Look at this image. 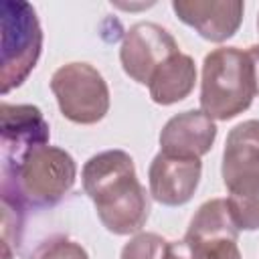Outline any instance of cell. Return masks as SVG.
<instances>
[{
    "label": "cell",
    "instance_id": "obj_1",
    "mask_svg": "<svg viewBox=\"0 0 259 259\" xmlns=\"http://www.w3.org/2000/svg\"><path fill=\"white\" fill-rule=\"evenodd\" d=\"M81 178L85 194L93 200L97 217L109 233L132 235L142 231L150 217V200L127 152L105 150L91 156Z\"/></svg>",
    "mask_w": 259,
    "mask_h": 259
},
{
    "label": "cell",
    "instance_id": "obj_21",
    "mask_svg": "<svg viewBox=\"0 0 259 259\" xmlns=\"http://www.w3.org/2000/svg\"><path fill=\"white\" fill-rule=\"evenodd\" d=\"M257 28H259V16H257Z\"/></svg>",
    "mask_w": 259,
    "mask_h": 259
},
{
    "label": "cell",
    "instance_id": "obj_17",
    "mask_svg": "<svg viewBox=\"0 0 259 259\" xmlns=\"http://www.w3.org/2000/svg\"><path fill=\"white\" fill-rule=\"evenodd\" d=\"M38 259H89V255L79 243L63 237L49 243L38 255Z\"/></svg>",
    "mask_w": 259,
    "mask_h": 259
},
{
    "label": "cell",
    "instance_id": "obj_20",
    "mask_svg": "<svg viewBox=\"0 0 259 259\" xmlns=\"http://www.w3.org/2000/svg\"><path fill=\"white\" fill-rule=\"evenodd\" d=\"M2 259H12V253H10V247H8L6 239L2 241Z\"/></svg>",
    "mask_w": 259,
    "mask_h": 259
},
{
    "label": "cell",
    "instance_id": "obj_12",
    "mask_svg": "<svg viewBox=\"0 0 259 259\" xmlns=\"http://www.w3.org/2000/svg\"><path fill=\"white\" fill-rule=\"evenodd\" d=\"M196 83L194 59L184 53L172 55L152 75L148 89L150 97L158 105H172L190 95Z\"/></svg>",
    "mask_w": 259,
    "mask_h": 259
},
{
    "label": "cell",
    "instance_id": "obj_6",
    "mask_svg": "<svg viewBox=\"0 0 259 259\" xmlns=\"http://www.w3.org/2000/svg\"><path fill=\"white\" fill-rule=\"evenodd\" d=\"M176 53H180L178 42L164 26L156 22H138L123 36L119 61L125 75L140 85H148L156 69Z\"/></svg>",
    "mask_w": 259,
    "mask_h": 259
},
{
    "label": "cell",
    "instance_id": "obj_10",
    "mask_svg": "<svg viewBox=\"0 0 259 259\" xmlns=\"http://www.w3.org/2000/svg\"><path fill=\"white\" fill-rule=\"evenodd\" d=\"M214 138V121L202 109H188L166 121L160 132V152L178 158H200L210 152Z\"/></svg>",
    "mask_w": 259,
    "mask_h": 259
},
{
    "label": "cell",
    "instance_id": "obj_3",
    "mask_svg": "<svg viewBox=\"0 0 259 259\" xmlns=\"http://www.w3.org/2000/svg\"><path fill=\"white\" fill-rule=\"evenodd\" d=\"M255 95V69L247 51L221 47L204 57L200 107L210 119L227 121L237 117L251 105Z\"/></svg>",
    "mask_w": 259,
    "mask_h": 259
},
{
    "label": "cell",
    "instance_id": "obj_19",
    "mask_svg": "<svg viewBox=\"0 0 259 259\" xmlns=\"http://www.w3.org/2000/svg\"><path fill=\"white\" fill-rule=\"evenodd\" d=\"M249 57L253 61V69H255V89H257V95H259V45H253L249 47Z\"/></svg>",
    "mask_w": 259,
    "mask_h": 259
},
{
    "label": "cell",
    "instance_id": "obj_15",
    "mask_svg": "<svg viewBox=\"0 0 259 259\" xmlns=\"http://www.w3.org/2000/svg\"><path fill=\"white\" fill-rule=\"evenodd\" d=\"M190 259H241L235 239H186Z\"/></svg>",
    "mask_w": 259,
    "mask_h": 259
},
{
    "label": "cell",
    "instance_id": "obj_4",
    "mask_svg": "<svg viewBox=\"0 0 259 259\" xmlns=\"http://www.w3.org/2000/svg\"><path fill=\"white\" fill-rule=\"evenodd\" d=\"M2 20V93L22 85L42 51V30L34 8L22 0L0 4Z\"/></svg>",
    "mask_w": 259,
    "mask_h": 259
},
{
    "label": "cell",
    "instance_id": "obj_5",
    "mask_svg": "<svg viewBox=\"0 0 259 259\" xmlns=\"http://www.w3.org/2000/svg\"><path fill=\"white\" fill-rule=\"evenodd\" d=\"M51 91L61 113L81 125L97 123L109 109V89L103 75L89 63H67L51 77Z\"/></svg>",
    "mask_w": 259,
    "mask_h": 259
},
{
    "label": "cell",
    "instance_id": "obj_7",
    "mask_svg": "<svg viewBox=\"0 0 259 259\" xmlns=\"http://www.w3.org/2000/svg\"><path fill=\"white\" fill-rule=\"evenodd\" d=\"M2 166H16L28 152L49 144V123L36 105H0Z\"/></svg>",
    "mask_w": 259,
    "mask_h": 259
},
{
    "label": "cell",
    "instance_id": "obj_2",
    "mask_svg": "<svg viewBox=\"0 0 259 259\" xmlns=\"http://www.w3.org/2000/svg\"><path fill=\"white\" fill-rule=\"evenodd\" d=\"M77 180V164L57 146L28 152L16 166H2V198L16 217L30 208H49L65 198Z\"/></svg>",
    "mask_w": 259,
    "mask_h": 259
},
{
    "label": "cell",
    "instance_id": "obj_11",
    "mask_svg": "<svg viewBox=\"0 0 259 259\" xmlns=\"http://www.w3.org/2000/svg\"><path fill=\"white\" fill-rule=\"evenodd\" d=\"M221 174L229 190L259 184V119H247L229 132Z\"/></svg>",
    "mask_w": 259,
    "mask_h": 259
},
{
    "label": "cell",
    "instance_id": "obj_8",
    "mask_svg": "<svg viewBox=\"0 0 259 259\" xmlns=\"http://www.w3.org/2000/svg\"><path fill=\"white\" fill-rule=\"evenodd\" d=\"M200 158H178L160 152L148 168L150 194L166 206L186 204L200 182Z\"/></svg>",
    "mask_w": 259,
    "mask_h": 259
},
{
    "label": "cell",
    "instance_id": "obj_9",
    "mask_svg": "<svg viewBox=\"0 0 259 259\" xmlns=\"http://www.w3.org/2000/svg\"><path fill=\"white\" fill-rule=\"evenodd\" d=\"M172 10L202 38L223 42L239 30L245 6L241 0H174Z\"/></svg>",
    "mask_w": 259,
    "mask_h": 259
},
{
    "label": "cell",
    "instance_id": "obj_18",
    "mask_svg": "<svg viewBox=\"0 0 259 259\" xmlns=\"http://www.w3.org/2000/svg\"><path fill=\"white\" fill-rule=\"evenodd\" d=\"M164 259H190V253H188V247H186L184 239L182 241H170Z\"/></svg>",
    "mask_w": 259,
    "mask_h": 259
},
{
    "label": "cell",
    "instance_id": "obj_13",
    "mask_svg": "<svg viewBox=\"0 0 259 259\" xmlns=\"http://www.w3.org/2000/svg\"><path fill=\"white\" fill-rule=\"evenodd\" d=\"M186 239H235L239 237V229L231 217L227 198H210L198 206L194 217L190 219Z\"/></svg>",
    "mask_w": 259,
    "mask_h": 259
},
{
    "label": "cell",
    "instance_id": "obj_14",
    "mask_svg": "<svg viewBox=\"0 0 259 259\" xmlns=\"http://www.w3.org/2000/svg\"><path fill=\"white\" fill-rule=\"evenodd\" d=\"M227 204L239 231L259 229V184H249L229 190Z\"/></svg>",
    "mask_w": 259,
    "mask_h": 259
},
{
    "label": "cell",
    "instance_id": "obj_16",
    "mask_svg": "<svg viewBox=\"0 0 259 259\" xmlns=\"http://www.w3.org/2000/svg\"><path fill=\"white\" fill-rule=\"evenodd\" d=\"M168 245L170 241L156 233H138L123 245L121 259H164Z\"/></svg>",
    "mask_w": 259,
    "mask_h": 259
}]
</instances>
